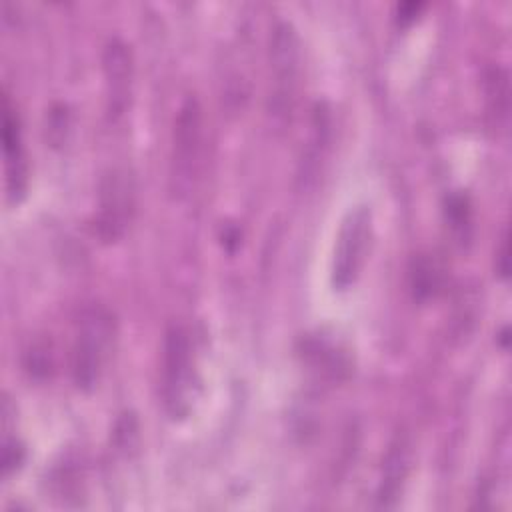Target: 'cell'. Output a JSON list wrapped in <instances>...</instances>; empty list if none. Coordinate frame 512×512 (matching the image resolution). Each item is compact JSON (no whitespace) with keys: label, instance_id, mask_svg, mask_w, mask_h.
Segmentation results:
<instances>
[{"label":"cell","instance_id":"obj_11","mask_svg":"<svg viewBox=\"0 0 512 512\" xmlns=\"http://www.w3.org/2000/svg\"><path fill=\"white\" fill-rule=\"evenodd\" d=\"M408 282L416 300H428L442 286V268L430 254H418L410 262Z\"/></svg>","mask_w":512,"mask_h":512},{"label":"cell","instance_id":"obj_3","mask_svg":"<svg viewBox=\"0 0 512 512\" xmlns=\"http://www.w3.org/2000/svg\"><path fill=\"white\" fill-rule=\"evenodd\" d=\"M188 332L172 324L164 336L162 354V404L172 420H182L192 412L198 398V376Z\"/></svg>","mask_w":512,"mask_h":512},{"label":"cell","instance_id":"obj_13","mask_svg":"<svg viewBox=\"0 0 512 512\" xmlns=\"http://www.w3.org/2000/svg\"><path fill=\"white\" fill-rule=\"evenodd\" d=\"M446 220L450 222L452 230H456L460 236L468 234L470 228V202L466 194H452L446 200Z\"/></svg>","mask_w":512,"mask_h":512},{"label":"cell","instance_id":"obj_4","mask_svg":"<svg viewBox=\"0 0 512 512\" xmlns=\"http://www.w3.org/2000/svg\"><path fill=\"white\" fill-rule=\"evenodd\" d=\"M204 118L198 98L188 96L178 108L172 132V150H170V170L168 184L170 194L176 200H184L190 196L200 164H202V148H204Z\"/></svg>","mask_w":512,"mask_h":512},{"label":"cell","instance_id":"obj_10","mask_svg":"<svg viewBox=\"0 0 512 512\" xmlns=\"http://www.w3.org/2000/svg\"><path fill=\"white\" fill-rule=\"evenodd\" d=\"M328 136H330V114L324 104H316L314 116H312V132L308 138V144L302 154L298 180L302 186H308L320 170V162L324 158V152L328 148Z\"/></svg>","mask_w":512,"mask_h":512},{"label":"cell","instance_id":"obj_1","mask_svg":"<svg viewBox=\"0 0 512 512\" xmlns=\"http://www.w3.org/2000/svg\"><path fill=\"white\" fill-rule=\"evenodd\" d=\"M116 338V318L104 304H90L82 310L74 342L70 372L72 382L82 392H92L106 370Z\"/></svg>","mask_w":512,"mask_h":512},{"label":"cell","instance_id":"obj_8","mask_svg":"<svg viewBox=\"0 0 512 512\" xmlns=\"http://www.w3.org/2000/svg\"><path fill=\"white\" fill-rule=\"evenodd\" d=\"M102 68L106 78V114L110 120H118L126 112L132 84V52L122 38L106 42Z\"/></svg>","mask_w":512,"mask_h":512},{"label":"cell","instance_id":"obj_15","mask_svg":"<svg viewBox=\"0 0 512 512\" xmlns=\"http://www.w3.org/2000/svg\"><path fill=\"white\" fill-rule=\"evenodd\" d=\"M22 456H24V450L22 446L16 442V438H4V444H2V470H4V476H8L10 472H14L18 468V464L22 462Z\"/></svg>","mask_w":512,"mask_h":512},{"label":"cell","instance_id":"obj_6","mask_svg":"<svg viewBox=\"0 0 512 512\" xmlns=\"http://www.w3.org/2000/svg\"><path fill=\"white\" fill-rule=\"evenodd\" d=\"M372 242V210L366 204L354 206L346 212L332 258V286L336 290H348L356 284L364 262L368 258Z\"/></svg>","mask_w":512,"mask_h":512},{"label":"cell","instance_id":"obj_14","mask_svg":"<svg viewBox=\"0 0 512 512\" xmlns=\"http://www.w3.org/2000/svg\"><path fill=\"white\" fill-rule=\"evenodd\" d=\"M70 128V112L64 104H56L50 114H48V124H46V132H48V140L52 142V146H58L66 140V132Z\"/></svg>","mask_w":512,"mask_h":512},{"label":"cell","instance_id":"obj_9","mask_svg":"<svg viewBox=\"0 0 512 512\" xmlns=\"http://www.w3.org/2000/svg\"><path fill=\"white\" fill-rule=\"evenodd\" d=\"M412 468V442L406 432H396L390 440L382 460V474L378 484V506L394 508L404 490Z\"/></svg>","mask_w":512,"mask_h":512},{"label":"cell","instance_id":"obj_2","mask_svg":"<svg viewBox=\"0 0 512 512\" xmlns=\"http://www.w3.org/2000/svg\"><path fill=\"white\" fill-rule=\"evenodd\" d=\"M268 62H270L268 114L274 120V124L282 128L286 122H290V116L294 112L298 90H300V74H302V46H300V36L292 22L280 20L272 28Z\"/></svg>","mask_w":512,"mask_h":512},{"label":"cell","instance_id":"obj_5","mask_svg":"<svg viewBox=\"0 0 512 512\" xmlns=\"http://www.w3.org/2000/svg\"><path fill=\"white\" fill-rule=\"evenodd\" d=\"M136 212V180L124 166L108 168L98 184L94 232L104 244L118 242Z\"/></svg>","mask_w":512,"mask_h":512},{"label":"cell","instance_id":"obj_16","mask_svg":"<svg viewBox=\"0 0 512 512\" xmlns=\"http://www.w3.org/2000/svg\"><path fill=\"white\" fill-rule=\"evenodd\" d=\"M422 10H424L422 2H400L396 6V22L400 26H408V24H412L418 18V14Z\"/></svg>","mask_w":512,"mask_h":512},{"label":"cell","instance_id":"obj_17","mask_svg":"<svg viewBox=\"0 0 512 512\" xmlns=\"http://www.w3.org/2000/svg\"><path fill=\"white\" fill-rule=\"evenodd\" d=\"M508 232L504 230L502 234V240H500V250H498V256H496V272L500 274V278H508Z\"/></svg>","mask_w":512,"mask_h":512},{"label":"cell","instance_id":"obj_12","mask_svg":"<svg viewBox=\"0 0 512 512\" xmlns=\"http://www.w3.org/2000/svg\"><path fill=\"white\" fill-rule=\"evenodd\" d=\"M486 100L490 114L498 120L508 118V102H510V90H508V74L502 68H492L486 74Z\"/></svg>","mask_w":512,"mask_h":512},{"label":"cell","instance_id":"obj_7","mask_svg":"<svg viewBox=\"0 0 512 512\" xmlns=\"http://www.w3.org/2000/svg\"><path fill=\"white\" fill-rule=\"evenodd\" d=\"M2 150L6 170V198L8 202H20L28 186V162L22 144L20 118L6 94L2 96Z\"/></svg>","mask_w":512,"mask_h":512}]
</instances>
